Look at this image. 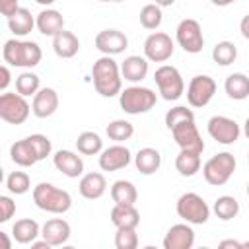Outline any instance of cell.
Here are the masks:
<instances>
[{
	"mask_svg": "<svg viewBox=\"0 0 249 249\" xmlns=\"http://www.w3.org/2000/svg\"><path fill=\"white\" fill-rule=\"evenodd\" d=\"M91 78H93V88L99 95L103 97H115L121 93L123 88V74L119 64L109 56H101L93 62L91 66Z\"/></svg>",
	"mask_w": 249,
	"mask_h": 249,
	"instance_id": "1",
	"label": "cell"
},
{
	"mask_svg": "<svg viewBox=\"0 0 249 249\" xmlns=\"http://www.w3.org/2000/svg\"><path fill=\"white\" fill-rule=\"evenodd\" d=\"M4 62L10 66L19 68H33L41 62V47L35 41H21V39H8L2 49Z\"/></svg>",
	"mask_w": 249,
	"mask_h": 249,
	"instance_id": "2",
	"label": "cell"
},
{
	"mask_svg": "<svg viewBox=\"0 0 249 249\" xmlns=\"http://www.w3.org/2000/svg\"><path fill=\"white\" fill-rule=\"evenodd\" d=\"M33 202L49 214H64L72 206V196L68 191L58 189L53 183H39L33 187Z\"/></svg>",
	"mask_w": 249,
	"mask_h": 249,
	"instance_id": "3",
	"label": "cell"
},
{
	"mask_svg": "<svg viewBox=\"0 0 249 249\" xmlns=\"http://www.w3.org/2000/svg\"><path fill=\"white\" fill-rule=\"evenodd\" d=\"M156 101H158L156 93L150 88H142V86H130L119 93L121 109L128 115L148 113L156 105Z\"/></svg>",
	"mask_w": 249,
	"mask_h": 249,
	"instance_id": "4",
	"label": "cell"
},
{
	"mask_svg": "<svg viewBox=\"0 0 249 249\" xmlns=\"http://www.w3.org/2000/svg\"><path fill=\"white\" fill-rule=\"evenodd\" d=\"M233 171H235V158L230 152H220L202 165V175L206 183L214 187L226 185L233 175Z\"/></svg>",
	"mask_w": 249,
	"mask_h": 249,
	"instance_id": "5",
	"label": "cell"
},
{
	"mask_svg": "<svg viewBox=\"0 0 249 249\" xmlns=\"http://www.w3.org/2000/svg\"><path fill=\"white\" fill-rule=\"evenodd\" d=\"M154 80H156L158 91L161 93V97L165 101H175L185 91V82H183V78L175 66H169V64L160 66L154 72Z\"/></svg>",
	"mask_w": 249,
	"mask_h": 249,
	"instance_id": "6",
	"label": "cell"
},
{
	"mask_svg": "<svg viewBox=\"0 0 249 249\" xmlns=\"http://www.w3.org/2000/svg\"><path fill=\"white\" fill-rule=\"evenodd\" d=\"M177 214L189 224H206L210 218V208L200 195L185 193L177 200Z\"/></svg>",
	"mask_w": 249,
	"mask_h": 249,
	"instance_id": "7",
	"label": "cell"
},
{
	"mask_svg": "<svg viewBox=\"0 0 249 249\" xmlns=\"http://www.w3.org/2000/svg\"><path fill=\"white\" fill-rule=\"evenodd\" d=\"M29 103L21 93H2L0 95V119L10 124H21L29 117Z\"/></svg>",
	"mask_w": 249,
	"mask_h": 249,
	"instance_id": "8",
	"label": "cell"
},
{
	"mask_svg": "<svg viewBox=\"0 0 249 249\" xmlns=\"http://www.w3.org/2000/svg\"><path fill=\"white\" fill-rule=\"evenodd\" d=\"M175 37H177V43L179 47L185 51V53H191V54H196L202 51L204 47V37H202V29H200V23L193 18H187V19H181L179 25H177V31H175Z\"/></svg>",
	"mask_w": 249,
	"mask_h": 249,
	"instance_id": "9",
	"label": "cell"
},
{
	"mask_svg": "<svg viewBox=\"0 0 249 249\" xmlns=\"http://www.w3.org/2000/svg\"><path fill=\"white\" fill-rule=\"evenodd\" d=\"M216 93V82L214 78L206 76V74H198L195 78H191L189 86H187V101L191 107H204L212 101Z\"/></svg>",
	"mask_w": 249,
	"mask_h": 249,
	"instance_id": "10",
	"label": "cell"
},
{
	"mask_svg": "<svg viewBox=\"0 0 249 249\" xmlns=\"http://www.w3.org/2000/svg\"><path fill=\"white\" fill-rule=\"evenodd\" d=\"M173 41L167 33L163 31H156L150 33L144 41V56L152 62H165L171 58L173 54Z\"/></svg>",
	"mask_w": 249,
	"mask_h": 249,
	"instance_id": "11",
	"label": "cell"
},
{
	"mask_svg": "<svg viewBox=\"0 0 249 249\" xmlns=\"http://www.w3.org/2000/svg\"><path fill=\"white\" fill-rule=\"evenodd\" d=\"M171 134L181 150H191V152H198V154L204 152V140H202L195 121H185V123L175 124L171 128Z\"/></svg>",
	"mask_w": 249,
	"mask_h": 249,
	"instance_id": "12",
	"label": "cell"
},
{
	"mask_svg": "<svg viewBox=\"0 0 249 249\" xmlns=\"http://www.w3.org/2000/svg\"><path fill=\"white\" fill-rule=\"evenodd\" d=\"M206 128H208V134L216 140V142H220V144H233L237 138H239V124L233 121V119H230V117H224V115H214L210 121H208V124H206Z\"/></svg>",
	"mask_w": 249,
	"mask_h": 249,
	"instance_id": "13",
	"label": "cell"
},
{
	"mask_svg": "<svg viewBox=\"0 0 249 249\" xmlns=\"http://www.w3.org/2000/svg\"><path fill=\"white\" fill-rule=\"evenodd\" d=\"M95 47L97 51H101L103 54H119L128 47V39L123 31L119 29H103L95 35Z\"/></svg>",
	"mask_w": 249,
	"mask_h": 249,
	"instance_id": "14",
	"label": "cell"
},
{
	"mask_svg": "<svg viewBox=\"0 0 249 249\" xmlns=\"http://www.w3.org/2000/svg\"><path fill=\"white\" fill-rule=\"evenodd\" d=\"M130 163V150L123 144H115V146H109L105 150H101V156H99V167L103 171H119L123 167H126Z\"/></svg>",
	"mask_w": 249,
	"mask_h": 249,
	"instance_id": "15",
	"label": "cell"
},
{
	"mask_svg": "<svg viewBox=\"0 0 249 249\" xmlns=\"http://www.w3.org/2000/svg\"><path fill=\"white\" fill-rule=\"evenodd\" d=\"M195 245V231L187 224H175L163 237V249H191Z\"/></svg>",
	"mask_w": 249,
	"mask_h": 249,
	"instance_id": "16",
	"label": "cell"
},
{
	"mask_svg": "<svg viewBox=\"0 0 249 249\" xmlns=\"http://www.w3.org/2000/svg\"><path fill=\"white\" fill-rule=\"evenodd\" d=\"M58 109V93L53 88H41L35 95H33V103H31V111L35 117L39 119H47L51 115H54Z\"/></svg>",
	"mask_w": 249,
	"mask_h": 249,
	"instance_id": "17",
	"label": "cell"
},
{
	"mask_svg": "<svg viewBox=\"0 0 249 249\" xmlns=\"http://www.w3.org/2000/svg\"><path fill=\"white\" fill-rule=\"evenodd\" d=\"M41 237L47 239L53 247L64 245L70 239V224L62 218H51L41 228Z\"/></svg>",
	"mask_w": 249,
	"mask_h": 249,
	"instance_id": "18",
	"label": "cell"
},
{
	"mask_svg": "<svg viewBox=\"0 0 249 249\" xmlns=\"http://www.w3.org/2000/svg\"><path fill=\"white\" fill-rule=\"evenodd\" d=\"M53 163L58 171H62V175L66 177H80L84 173V161L78 154H74L72 150H58L53 156Z\"/></svg>",
	"mask_w": 249,
	"mask_h": 249,
	"instance_id": "19",
	"label": "cell"
},
{
	"mask_svg": "<svg viewBox=\"0 0 249 249\" xmlns=\"http://www.w3.org/2000/svg\"><path fill=\"white\" fill-rule=\"evenodd\" d=\"M35 23H37L39 33H43L47 37H54L56 33H60L64 29L62 14L58 10H53V8H47V10L39 12L37 18H35Z\"/></svg>",
	"mask_w": 249,
	"mask_h": 249,
	"instance_id": "20",
	"label": "cell"
},
{
	"mask_svg": "<svg viewBox=\"0 0 249 249\" xmlns=\"http://www.w3.org/2000/svg\"><path fill=\"white\" fill-rule=\"evenodd\" d=\"M78 191L84 198L88 200H95V198H101L103 193L107 191V181L101 173H86L82 179H80V185H78Z\"/></svg>",
	"mask_w": 249,
	"mask_h": 249,
	"instance_id": "21",
	"label": "cell"
},
{
	"mask_svg": "<svg viewBox=\"0 0 249 249\" xmlns=\"http://www.w3.org/2000/svg\"><path fill=\"white\" fill-rule=\"evenodd\" d=\"M53 51L60 58H72L80 51V41H78V37L72 31L62 29L60 33H56L53 37Z\"/></svg>",
	"mask_w": 249,
	"mask_h": 249,
	"instance_id": "22",
	"label": "cell"
},
{
	"mask_svg": "<svg viewBox=\"0 0 249 249\" xmlns=\"http://www.w3.org/2000/svg\"><path fill=\"white\" fill-rule=\"evenodd\" d=\"M121 74L124 80L128 82H142L148 74V58L146 56H138V54H130L123 60L121 64Z\"/></svg>",
	"mask_w": 249,
	"mask_h": 249,
	"instance_id": "23",
	"label": "cell"
},
{
	"mask_svg": "<svg viewBox=\"0 0 249 249\" xmlns=\"http://www.w3.org/2000/svg\"><path fill=\"white\" fill-rule=\"evenodd\" d=\"M111 222L115 228H136L140 224V212L134 204H115L111 208Z\"/></svg>",
	"mask_w": 249,
	"mask_h": 249,
	"instance_id": "24",
	"label": "cell"
},
{
	"mask_svg": "<svg viewBox=\"0 0 249 249\" xmlns=\"http://www.w3.org/2000/svg\"><path fill=\"white\" fill-rule=\"evenodd\" d=\"M10 158H12L14 163H18L21 167H31V165H35L39 161L37 154H35V150H33V146L29 142V138L14 142L12 148H10Z\"/></svg>",
	"mask_w": 249,
	"mask_h": 249,
	"instance_id": "25",
	"label": "cell"
},
{
	"mask_svg": "<svg viewBox=\"0 0 249 249\" xmlns=\"http://www.w3.org/2000/svg\"><path fill=\"white\" fill-rule=\"evenodd\" d=\"M35 19L31 16V12L27 8H18L10 18H8V27L16 37H23L27 33H31V29L35 27Z\"/></svg>",
	"mask_w": 249,
	"mask_h": 249,
	"instance_id": "26",
	"label": "cell"
},
{
	"mask_svg": "<svg viewBox=\"0 0 249 249\" xmlns=\"http://www.w3.org/2000/svg\"><path fill=\"white\" fill-rule=\"evenodd\" d=\"M134 165L140 173L144 175H152L160 169L161 165V156L156 148H142L138 150V154L134 156Z\"/></svg>",
	"mask_w": 249,
	"mask_h": 249,
	"instance_id": "27",
	"label": "cell"
},
{
	"mask_svg": "<svg viewBox=\"0 0 249 249\" xmlns=\"http://www.w3.org/2000/svg\"><path fill=\"white\" fill-rule=\"evenodd\" d=\"M12 235L18 243L25 245V243H33L37 239V235H41V228L35 220L31 218H21L12 226Z\"/></svg>",
	"mask_w": 249,
	"mask_h": 249,
	"instance_id": "28",
	"label": "cell"
},
{
	"mask_svg": "<svg viewBox=\"0 0 249 249\" xmlns=\"http://www.w3.org/2000/svg\"><path fill=\"white\" fill-rule=\"evenodd\" d=\"M224 89H226L228 97H231L235 101H241V99L249 97V76H245L241 72L230 74L224 82Z\"/></svg>",
	"mask_w": 249,
	"mask_h": 249,
	"instance_id": "29",
	"label": "cell"
},
{
	"mask_svg": "<svg viewBox=\"0 0 249 249\" xmlns=\"http://www.w3.org/2000/svg\"><path fill=\"white\" fill-rule=\"evenodd\" d=\"M111 198L115 204H134L138 200V191H136L134 183L119 179L111 187Z\"/></svg>",
	"mask_w": 249,
	"mask_h": 249,
	"instance_id": "30",
	"label": "cell"
},
{
	"mask_svg": "<svg viewBox=\"0 0 249 249\" xmlns=\"http://www.w3.org/2000/svg\"><path fill=\"white\" fill-rule=\"evenodd\" d=\"M175 169L183 177H193L200 169V154L191 150H181L179 156L175 158Z\"/></svg>",
	"mask_w": 249,
	"mask_h": 249,
	"instance_id": "31",
	"label": "cell"
},
{
	"mask_svg": "<svg viewBox=\"0 0 249 249\" xmlns=\"http://www.w3.org/2000/svg\"><path fill=\"white\" fill-rule=\"evenodd\" d=\"M76 148L80 154L84 156H95V154H101L103 150V140L97 132H91V130H86L82 132L78 138H76Z\"/></svg>",
	"mask_w": 249,
	"mask_h": 249,
	"instance_id": "32",
	"label": "cell"
},
{
	"mask_svg": "<svg viewBox=\"0 0 249 249\" xmlns=\"http://www.w3.org/2000/svg\"><path fill=\"white\" fill-rule=\"evenodd\" d=\"M214 212H216V216L220 220L228 222V220H231V218H235L239 214V202L230 195L218 196L216 202H214Z\"/></svg>",
	"mask_w": 249,
	"mask_h": 249,
	"instance_id": "33",
	"label": "cell"
},
{
	"mask_svg": "<svg viewBox=\"0 0 249 249\" xmlns=\"http://www.w3.org/2000/svg\"><path fill=\"white\" fill-rule=\"evenodd\" d=\"M41 89V80L33 72H21L16 78V91L21 93L23 97H31Z\"/></svg>",
	"mask_w": 249,
	"mask_h": 249,
	"instance_id": "34",
	"label": "cell"
},
{
	"mask_svg": "<svg viewBox=\"0 0 249 249\" xmlns=\"http://www.w3.org/2000/svg\"><path fill=\"white\" fill-rule=\"evenodd\" d=\"M212 58L220 66H230L237 58V49H235V45L231 41H220L212 49Z\"/></svg>",
	"mask_w": 249,
	"mask_h": 249,
	"instance_id": "35",
	"label": "cell"
},
{
	"mask_svg": "<svg viewBox=\"0 0 249 249\" xmlns=\"http://www.w3.org/2000/svg\"><path fill=\"white\" fill-rule=\"evenodd\" d=\"M105 132H107V136H109L111 140H115V142L121 144V142L128 140V138L134 134V126H132V123H128V121H124V119H117V121H111V123L107 124Z\"/></svg>",
	"mask_w": 249,
	"mask_h": 249,
	"instance_id": "36",
	"label": "cell"
},
{
	"mask_svg": "<svg viewBox=\"0 0 249 249\" xmlns=\"http://www.w3.org/2000/svg\"><path fill=\"white\" fill-rule=\"evenodd\" d=\"M161 6L158 4H146L142 10H140V23L144 29H158L161 25Z\"/></svg>",
	"mask_w": 249,
	"mask_h": 249,
	"instance_id": "37",
	"label": "cell"
},
{
	"mask_svg": "<svg viewBox=\"0 0 249 249\" xmlns=\"http://www.w3.org/2000/svg\"><path fill=\"white\" fill-rule=\"evenodd\" d=\"M6 187L12 195H23L29 191L31 187V179L25 171H12L8 177H6Z\"/></svg>",
	"mask_w": 249,
	"mask_h": 249,
	"instance_id": "38",
	"label": "cell"
},
{
	"mask_svg": "<svg viewBox=\"0 0 249 249\" xmlns=\"http://www.w3.org/2000/svg\"><path fill=\"white\" fill-rule=\"evenodd\" d=\"M115 247H117V249H136V247H138V233H136V228H117V233H115Z\"/></svg>",
	"mask_w": 249,
	"mask_h": 249,
	"instance_id": "39",
	"label": "cell"
},
{
	"mask_svg": "<svg viewBox=\"0 0 249 249\" xmlns=\"http://www.w3.org/2000/svg\"><path fill=\"white\" fill-rule=\"evenodd\" d=\"M185 121H195V113H193L191 109L183 107V105H177V107H173V109H169V111L165 113V126H167L169 130H171L175 124L185 123Z\"/></svg>",
	"mask_w": 249,
	"mask_h": 249,
	"instance_id": "40",
	"label": "cell"
},
{
	"mask_svg": "<svg viewBox=\"0 0 249 249\" xmlns=\"http://www.w3.org/2000/svg\"><path fill=\"white\" fill-rule=\"evenodd\" d=\"M27 138H29V142H31V146H33V150H35L39 161L45 160V158L51 154V140H49L45 134H31V136H27Z\"/></svg>",
	"mask_w": 249,
	"mask_h": 249,
	"instance_id": "41",
	"label": "cell"
},
{
	"mask_svg": "<svg viewBox=\"0 0 249 249\" xmlns=\"http://www.w3.org/2000/svg\"><path fill=\"white\" fill-rule=\"evenodd\" d=\"M14 212H16V202L10 196L2 195L0 196V222H8L14 216Z\"/></svg>",
	"mask_w": 249,
	"mask_h": 249,
	"instance_id": "42",
	"label": "cell"
},
{
	"mask_svg": "<svg viewBox=\"0 0 249 249\" xmlns=\"http://www.w3.org/2000/svg\"><path fill=\"white\" fill-rule=\"evenodd\" d=\"M18 2H19V0H0V12H2V16L10 18V16L19 8Z\"/></svg>",
	"mask_w": 249,
	"mask_h": 249,
	"instance_id": "43",
	"label": "cell"
},
{
	"mask_svg": "<svg viewBox=\"0 0 249 249\" xmlns=\"http://www.w3.org/2000/svg\"><path fill=\"white\" fill-rule=\"evenodd\" d=\"M0 74H2V80H0V89L4 91V89L8 88V84H10V68H8V66H2V68H0Z\"/></svg>",
	"mask_w": 249,
	"mask_h": 249,
	"instance_id": "44",
	"label": "cell"
},
{
	"mask_svg": "<svg viewBox=\"0 0 249 249\" xmlns=\"http://www.w3.org/2000/svg\"><path fill=\"white\" fill-rule=\"evenodd\" d=\"M239 31H241V35H243L245 39H249V14L243 16V19L239 21Z\"/></svg>",
	"mask_w": 249,
	"mask_h": 249,
	"instance_id": "45",
	"label": "cell"
},
{
	"mask_svg": "<svg viewBox=\"0 0 249 249\" xmlns=\"http://www.w3.org/2000/svg\"><path fill=\"white\" fill-rule=\"evenodd\" d=\"M220 247H222V249H226V247L241 249V243H239V241H235V239H224V241H220Z\"/></svg>",
	"mask_w": 249,
	"mask_h": 249,
	"instance_id": "46",
	"label": "cell"
},
{
	"mask_svg": "<svg viewBox=\"0 0 249 249\" xmlns=\"http://www.w3.org/2000/svg\"><path fill=\"white\" fill-rule=\"evenodd\" d=\"M31 247H33V249H51L53 245H51L47 239H43V241H37V239H35V241L31 243Z\"/></svg>",
	"mask_w": 249,
	"mask_h": 249,
	"instance_id": "47",
	"label": "cell"
},
{
	"mask_svg": "<svg viewBox=\"0 0 249 249\" xmlns=\"http://www.w3.org/2000/svg\"><path fill=\"white\" fill-rule=\"evenodd\" d=\"M214 6H230V4H233V2H237V0H210Z\"/></svg>",
	"mask_w": 249,
	"mask_h": 249,
	"instance_id": "48",
	"label": "cell"
},
{
	"mask_svg": "<svg viewBox=\"0 0 249 249\" xmlns=\"http://www.w3.org/2000/svg\"><path fill=\"white\" fill-rule=\"evenodd\" d=\"M0 237H2V241H4V249H10V247H12V243H10L8 235H6V231H0Z\"/></svg>",
	"mask_w": 249,
	"mask_h": 249,
	"instance_id": "49",
	"label": "cell"
},
{
	"mask_svg": "<svg viewBox=\"0 0 249 249\" xmlns=\"http://www.w3.org/2000/svg\"><path fill=\"white\" fill-rule=\"evenodd\" d=\"M173 2H175V0H156L158 6H171Z\"/></svg>",
	"mask_w": 249,
	"mask_h": 249,
	"instance_id": "50",
	"label": "cell"
},
{
	"mask_svg": "<svg viewBox=\"0 0 249 249\" xmlns=\"http://www.w3.org/2000/svg\"><path fill=\"white\" fill-rule=\"evenodd\" d=\"M243 132H245V136L249 138V117L245 119V124H243Z\"/></svg>",
	"mask_w": 249,
	"mask_h": 249,
	"instance_id": "51",
	"label": "cell"
},
{
	"mask_svg": "<svg viewBox=\"0 0 249 249\" xmlns=\"http://www.w3.org/2000/svg\"><path fill=\"white\" fill-rule=\"evenodd\" d=\"M35 2H37V4H41V6H51L54 0H35Z\"/></svg>",
	"mask_w": 249,
	"mask_h": 249,
	"instance_id": "52",
	"label": "cell"
},
{
	"mask_svg": "<svg viewBox=\"0 0 249 249\" xmlns=\"http://www.w3.org/2000/svg\"><path fill=\"white\" fill-rule=\"evenodd\" d=\"M243 247H249V241H243V243H241V249H243Z\"/></svg>",
	"mask_w": 249,
	"mask_h": 249,
	"instance_id": "53",
	"label": "cell"
},
{
	"mask_svg": "<svg viewBox=\"0 0 249 249\" xmlns=\"http://www.w3.org/2000/svg\"><path fill=\"white\" fill-rule=\"evenodd\" d=\"M99 2H123V0H99Z\"/></svg>",
	"mask_w": 249,
	"mask_h": 249,
	"instance_id": "54",
	"label": "cell"
},
{
	"mask_svg": "<svg viewBox=\"0 0 249 249\" xmlns=\"http://www.w3.org/2000/svg\"><path fill=\"white\" fill-rule=\"evenodd\" d=\"M247 196H249V183H247Z\"/></svg>",
	"mask_w": 249,
	"mask_h": 249,
	"instance_id": "55",
	"label": "cell"
},
{
	"mask_svg": "<svg viewBox=\"0 0 249 249\" xmlns=\"http://www.w3.org/2000/svg\"><path fill=\"white\" fill-rule=\"evenodd\" d=\"M247 160H249V152H247Z\"/></svg>",
	"mask_w": 249,
	"mask_h": 249,
	"instance_id": "56",
	"label": "cell"
}]
</instances>
